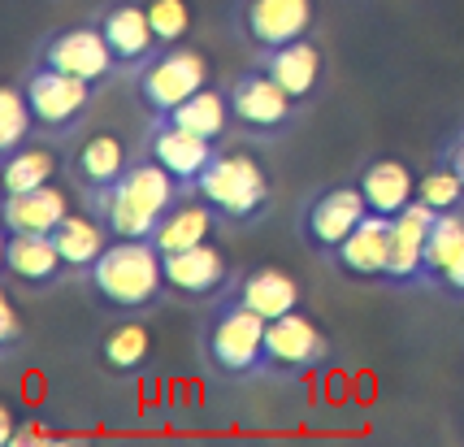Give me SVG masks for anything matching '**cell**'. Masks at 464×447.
Returning a JSON list of instances; mask_svg holds the SVG:
<instances>
[{
  "label": "cell",
  "instance_id": "cell-27",
  "mask_svg": "<svg viewBox=\"0 0 464 447\" xmlns=\"http://www.w3.org/2000/svg\"><path fill=\"white\" fill-rule=\"evenodd\" d=\"M157 118H169V122L187 126V131H196V135H204V140H213V143H230V131H235L230 96H226V87H218V83L200 87L191 101H182L179 109L157 113Z\"/></svg>",
  "mask_w": 464,
  "mask_h": 447
},
{
  "label": "cell",
  "instance_id": "cell-33",
  "mask_svg": "<svg viewBox=\"0 0 464 447\" xmlns=\"http://www.w3.org/2000/svg\"><path fill=\"white\" fill-rule=\"evenodd\" d=\"M439 296H447V300H456V305H464V248L456 252V261L447 265L443 283H439Z\"/></svg>",
  "mask_w": 464,
  "mask_h": 447
},
{
  "label": "cell",
  "instance_id": "cell-3",
  "mask_svg": "<svg viewBox=\"0 0 464 447\" xmlns=\"http://www.w3.org/2000/svg\"><path fill=\"white\" fill-rule=\"evenodd\" d=\"M265 335H269V317L252 313V308L235 305V300H213L204 305L200 317V356L218 378L230 383H256L269 378L265 374Z\"/></svg>",
  "mask_w": 464,
  "mask_h": 447
},
{
  "label": "cell",
  "instance_id": "cell-34",
  "mask_svg": "<svg viewBox=\"0 0 464 447\" xmlns=\"http://www.w3.org/2000/svg\"><path fill=\"white\" fill-rule=\"evenodd\" d=\"M443 152H447V161L456 165V170H460V179H464V126L443 143Z\"/></svg>",
  "mask_w": 464,
  "mask_h": 447
},
{
  "label": "cell",
  "instance_id": "cell-1",
  "mask_svg": "<svg viewBox=\"0 0 464 447\" xmlns=\"http://www.w3.org/2000/svg\"><path fill=\"white\" fill-rule=\"evenodd\" d=\"M82 287L109 317H148L169 296L165 278V252L152 239H113L101 261L82 274Z\"/></svg>",
  "mask_w": 464,
  "mask_h": 447
},
{
  "label": "cell",
  "instance_id": "cell-12",
  "mask_svg": "<svg viewBox=\"0 0 464 447\" xmlns=\"http://www.w3.org/2000/svg\"><path fill=\"white\" fill-rule=\"evenodd\" d=\"M0 261H5V283L26 291V296L57 291L61 283L74 278V269H70V261L61 257V248L53 235L5 230V239H0Z\"/></svg>",
  "mask_w": 464,
  "mask_h": 447
},
{
  "label": "cell",
  "instance_id": "cell-15",
  "mask_svg": "<svg viewBox=\"0 0 464 447\" xmlns=\"http://www.w3.org/2000/svg\"><path fill=\"white\" fill-rule=\"evenodd\" d=\"M165 278H169V296L182 300V305H213L222 296L235 269H230V257L213 239H204L196 248H182V252H169L165 257Z\"/></svg>",
  "mask_w": 464,
  "mask_h": 447
},
{
  "label": "cell",
  "instance_id": "cell-8",
  "mask_svg": "<svg viewBox=\"0 0 464 447\" xmlns=\"http://www.w3.org/2000/svg\"><path fill=\"white\" fill-rule=\"evenodd\" d=\"M322 0H235L230 5V31L235 40L252 48V57L274 53L283 44L317 35Z\"/></svg>",
  "mask_w": 464,
  "mask_h": 447
},
{
  "label": "cell",
  "instance_id": "cell-17",
  "mask_svg": "<svg viewBox=\"0 0 464 447\" xmlns=\"http://www.w3.org/2000/svg\"><path fill=\"white\" fill-rule=\"evenodd\" d=\"M256 62L283 83L286 92H291V101L300 104L304 113L322 101L325 79H330V57H325V48L317 35H304V40L283 44V48H274V53H261Z\"/></svg>",
  "mask_w": 464,
  "mask_h": 447
},
{
  "label": "cell",
  "instance_id": "cell-16",
  "mask_svg": "<svg viewBox=\"0 0 464 447\" xmlns=\"http://www.w3.org/2000/svg\"><path fill=\"white\" fill-rule=\"evenodd\" d=\"M434 209L412 200L391 222V265H386V283L391 291H425V257H430V226Z\"/></svg>",
  "mask_w": 464,
  "mask_h": 447
},
{
  "label": "cell",
  "instance_id": "cell-31",
  "mask_svg": "<svg viewBox=\"0 0 464 447\" xmlns=\"http://www.w3.org/2000/svg\"><path fill=\"white\" fill-rule=\"evenodd\" d=\"M143 5H148V18H152L161 48L187 44V35H191V5L187 0H143Z\"/></svg>",
  "mask_w": 464,
  "mask_h": 447
},
{
  "label": "cell",
  "instance_id": "cell-2",
  "mask_svg": "<svg viewBox=\"0 0 464 447\" xmlns=\"http://www.w3.org/2000/svg\"><path fill=\"white\" fill-rule=\"evenodd\" d=\"M179 196H182L179 179L140 148V157L126 170L121 183H113L109 191H101V196H92L82 204L113 230V239H152L161 218L179 204Z\"/></svg>",
  "mask_w": 464,
  "mask_h": 447
},
{
  "label": "cell",
  "instance_id": "cell-5",
  "mask_svg": "<svg viewBox=\"0 0 464 447\" xmlns=\"http://www.w3.org/2000/svg\"><path fill=\"white\" fill-rule=\"evenodd\" d=\"M226 96H230V113H235V135L252 143L286 140L304 118V109L291 101V92L256 57L226 83Z\"/></svg>",
  "mask_w": 464,
  "mask_h": 447
},
{
  "label": "cell",
  "instance_id": "cell-26",
  "mask_svg": "<svg viewBox=\"0 0 464 447\" xmlns=\"http://www.w3.org/2000/svg\"><path fill=\"white\" fill-rule=\"evenodd\" d=\"M53 239H57V248H61V257L70 261V269H74V278H82L92 265L101 261V252L109 244H113V230L82 204V209H70L65 213V222L53 230Z\"/></svg>",
  "mask_w": 464,
  "mask_h": 447
},
{
  "label": "cell",
  "instance_id": "cell-30",
  "mask_svg": "<svg viewBox=\"0 0 464 447\" xmlns=\"http://www.w3.org/2000/svg\"><path fill=\"white\" fill-rule=\"evenodd\" d=\"M417 200L430 204L434 213L464 209V179H460V170L447 161L443 148H439V157L430 161V170H421V179H417Z\"/></svg>",
  "mask_w": 464,
  "mask_h": 447
},
{
  "label": "cell",
  "instance_id": "cell-23",
  "mask_svg": "<svg viewBox=\"0 0 464 447\" xmlns=\"http://www.w3.org/2000/svg\"><path fill=\"white\" fill-rule=\"evenodd\" d=\"M417 179L421 174H412V165L404 157H391V152H373L356 170V183L369 200V213H382V218H400L408 204L417 200Z\"/></svg>",
  "mask_w": 464,
  "mask_h": 447
},
{
  "label": "cell",
  "instance_id": "cell-13",
  "mask_svg": "<svg viewBox=\"0 0 464 447\" xmlns=\"http://www.w3.org/2000/svg\"><path fill=\"white\" fill-rule=\"evenodd\" d=\"M140 148L118 135V131H96V135H82L74 148H70V183L79 191V200H92L109 191L113 183L126 179V170L135 165Z\"/></svg>",
  "mask_w": 464,
  "mask_h": 447
},
{
  "label": "cell",
  "instance_id": "cell-21",
  "mask_svg": "<svg viewBox=\"0 0 464 447\" xmlns=\"http://www.w3.org/2000/svg\"><path fill=\"white\" fill-rule=\"evenodd\" d=\"M157 361V335L143 317H113L96 339V365L113 378H140Z\"/></svg>",
  "mask_w": 464,
  "mask_h": 447
},
{
  "label": "cell",
  "instance_id": "cell-24",
  "mask_svg": "<svg viewBox=\"0 0 464 447\" xmlns=\"http://www.w3.org/2000/svg\"><path fill=\"white\" fill-rule=\"evenodd\" d=\"M70 191L57 183L22 191V196H0V235L5 230H26V235H53L65 213H70Z\"/></svg>",
  "mask_w": 464,
  "mask_h": 447
},
{
  "label": "cell",
  "instance_id": "cell-7",
  "mask_svg": "<svg viewBox=\"0 0 464 447\" xmlns=\"http://www.w3.org/2000/svg\"><path fill=\"white\" fill-rule=\"evenodd\" d=\"M369 218V200L356 179H343V183H325L317 191H308L295 213V230H300V244L308 252H317L322 261L334 257V248L343 244L347 235Z\"/></svg>",
  "mask_w": 464,
  "mask_h": 447
},
{
  "label": "cell",
  "instance_id": "cell-32",
  "mask_svg": "<svg viewBox=\"0 0 464 447\" xmlns=\"http://www.w3.org/2000/svg\"><path fill=\"white\" fill-rule=\"evenodd\" d=\"M22 347H26V326L14 305V287H5V296H0V361H14Z\"/></svg>",
  "mask_w": 464,
  "mask_h": 447
},
{
  "label": "cell",
  "instance_id": "cell-28",
  "mask_svg": "<svg viewBox=\"0 0 464 447\" xmlns=\"http://www.w3.org/2000/svg\"><path fill=\"white\" fill-rule=\"evenodd\" d=\"M464 248V209L439 213L430 226V257H425V291H439L447 265L456 261V252Z\"/></svg>",
  "mask_w": 464,
  "mask_h": 447
},
{
  "label": "cell",
  "instance_id": "cell-25",
  "mask_svg": "<svg viewBox=\"0 0 464 447\" xmlns=\"http://www.w3.org/2000/svg\"><path fill=\"white\" fill-rule=\"evenodd\" d=\"M218 226L222 222L213 218V209L204 204L200 191H182L179 204L161 218L157 235H152V244L169 257V252H182V248H196V244H204V239H213Z\"/></svg>",
  "mask_w": 464,
  "mask_h": 447
},
{
  "label": "cell",
  "instance_id": "cell-20",
  "mask_svg": "<svg viewBox=\"0 0 464 447\" xmlns=\"http://www.w3.org/2000/svg\"><path fill=\"white\" fill-rule=\"evenodd\" d=\"M391 222L395 218H382V213H369L343 244L334 248V274L347 278V283H386V265H391Z\"/></svg>",
  "mask_w": 464,
  "mask_h": 447
},
{
  "label": "cell",
  "instance_id": "cell-22",
  "mask_svg": "<svg viewBox=\"0 0 464 447\" xmlns=\"http://www.w3.org/2000/svg\"><path fill=\"white\" fill-rule=\"evenodd\" d=\"M65 170H70V143L35 135L18 152L0 157V196H22V191L57 183Z\"/></svg>",
  "mask_w": 464,
  "mask_h": 447
},
{
  "label": "cell",
  "instance_id": "cell-19",
  "mask_svg": "<svg viewBox=\"0 0 464 447\" xmlns=\"http://www.w3.org/2000/svg\"><path fill=\"white\" fill-rule=\"evenodd\" d=\"M218 300H235V305L252 308L261 317H283L291 308H304V287L295 274H286L278 265H247V269H235V278Z\"/></svg>",
  "mask_w": 464,
  "mask_h": 447
},
{
  "label": "cell",
  "instance_id": "cell-29",
  "mask_svg": "<svg viewBox=\"0 0 464 447\" xmlns=\"http://www.w3.org/2000/svg\"><path fill=\"white\" fill-rule=\"evenodd\" d=\"M35 135H40V131H35V113H31V104H26L22 79L5 83V92H0V157L18 152L22 143H31Z\"/></svg>",
  "mask_w": 464,
  "mask_h": 447
},
{
  "label": "cell",
  "instance_id": "cell-18",
  "mask_svg": "<svg viewBox=\"0 0 464 447\" xmlns=\"http://www.w3.org/2000/svg\"><path fill=\"white\" fill-rule=\"evenodd\" d=\"M96 22H101L113 57H118L121 74H130V79L161 53V40L152 31V18H148V5L143 0H113V5H104L101 14H96Z\"/></svg>",
  "mask_w": 464,
  "mask_h": 447
},
{
  "label": "cell",
  "instance_id": "cell-10",
  "mask_svg": "<svg viewBox=\"0 0 464 447\" xmlns=\"http://www.w3.org/2000/svg\"><path fill=\"white\" fill-rule=\"evenodd\" d=\"M208 83H213L208 57H204L200 48H191V44H174V48H161V53L135 74V92H140V101L148 104V113H169V109H179L182 101H191Z\"/></svg>",
  "mask_w": 464,
  "mask_h": 447
},
{
  "label": "cell",
  "instance_id": "cell-11",
  "mask_svg": "<svg viewBox=\"0 0 464 447\" xmlns=\"http://www.w3.org/2000/svg\"><path fill=\"white\" fill-rule=\"evenodd\" d=\"M35 62L53 65V70H65L74 79H87L96 87H109V83L121 74L113 48L104 40L101 22H74V26H57L48 31L40 44H35Z\"/></svg>",
  "mask_w": 464,
  "mask_h": 447
},
{
  "label": "cell",
  "instance_id": "cell-14",
  "mask_svg": "<svg viewBox=\"0 0 464 447\" xmlns=\"http://www.w3.org/2000/svg\"><path fill=\"white\" fill-rule=\"evenodd\" d=\"M140 148L152 157V161H161L174 179H179L182 191H196V183L204 179V170L213 165V157H218V148L222 143L204 140V135H196V131H187V126L169 122V118H148V131H143Z\"/></svg>",
  "mask_w": 464,
  "mask_h": 447
},
{
  "label": "cell",
  "instance_id": "cell-6",
  "mask_svg": "<svg viewBox=\"0 0 464 447\" xmlns=\"http://www.w3.org/2000/svg\"><path fill=\"white\" fill-rule=\"evenodd\" d=\"M18 79H22V92H26V104L35 113V131L48 135V140L70 143L82 131V122L92 118V109H96V92L101 87L87 79H74L65 70L31 62Z\"/></svg>",
  "mask_w": 464,
  "mask_h": 447
},
{
  "label": "cell",
  "instance_id": "cell-4",
  "mask_svg": "<svg viewBox=\"0 0 464 447\" xmlns=\"http://www.w3.org/2000/svg\"><path fill=\"white\" fill-rule=\"evenodd\" d=\"M196 191L222 226H256L274 209V179L261 165V157L247 148H230V143L218 148Z\"/></svg>",
  "mask_w": 464,
  "mask_h": 447
},
{
  "label": "cell",
  "instance_id": "cell-9",
  "mask_svg": "<svg viewBox=\"0 0 464 447\" xmlns=\"http://www.w3.org/2000/svg\"><path fill=\"white\" fill-rule=\"evenodd\" d=\"M334 356V339L308 308H291L269 322L265 335V374L269 378H308Z\"/></svg>",
  "mask_w": 464,
  "mask_h": 447
}]
</instances>
